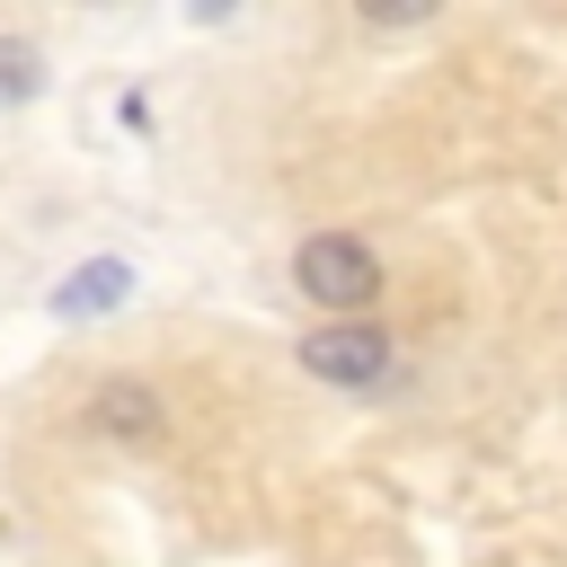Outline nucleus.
<instances>
[{
    "mask_svg": "<svg viewBox=\"0 0 567 567\" xmlns=\"http://www.w3.org/2000/svg\"><path fill=\"white\" fill-rule=\"evenodd\" d=\"M292 292H301L310 310H328V319H372L381 292H390V275H381L372 239H354V230H310V239L292 248Z\"/></svg>",
    "mask_w": 567,
    "mask_h": 567,
    "instance_id": "f257e3e1",
    "label": "nucleus"
},
{
    "mask_svg": "<svg viewBox=\"0 0 567 567\" xmlns=\"http://www.w3.org/2000/svg\"><path fill=\"white\" fill-rule=\"evenodd\" d=\"M80 425L97 434V443H159L168 434V399L142 381V372H106V381H89V399H80Z\"/></svg>",
    "mask_w": 567,
    "mask_h": 567,
    "instance_id": "7ed1b4c3",
    "label": "nucleus"
},
{
    "mask_svg": "<svg viewBox=\"0 0 567 567\" xmlns=\"http://www.w3.org/2000/svg\"><path fill=\"white\" fill-rule=\"evenodd\" d=\"M292 363L310 381H328V390H372V381H390L399 346H390L381 319H319V328L292 337Z\"/></svg>",
    "mask_w": 567,
    "mask_h": 567,
    "instance_id": "f03ea898",
    "label": "nucleus"
},
{
    "mask_svg": "<svg viewBox=\"0 0 567 567\" xmlns=\"http://www.w3.org/2000/svg\"><path fill=\"white\" fill-rule=\"evenodd\" d=\"M133 284H142V275H133V257H80V266L53 284V301H44V310H53L62 328H80V319L124 310V301H133Z\"/></svg>",
    "mask_w": 567,
    "mask_h": 567,
    "instance_id": "20e7f679",
    "label": "nucleus"
},
{
    "mask_svg": "<svg viewBox=\"0 0 567 567\" xmlns=\"http://www.w3.org/2000/svg\"><path fill=\"white\" fill-rule=\"evenodd\" d=\"M27 97H44V53L27 35H0V106H27Z\"/></svg>",
    "mask_w": 567,
    "mask_h": 567,
    "instance_id": "39448f33",
    "label": "nucleus"
}]
</instances>
